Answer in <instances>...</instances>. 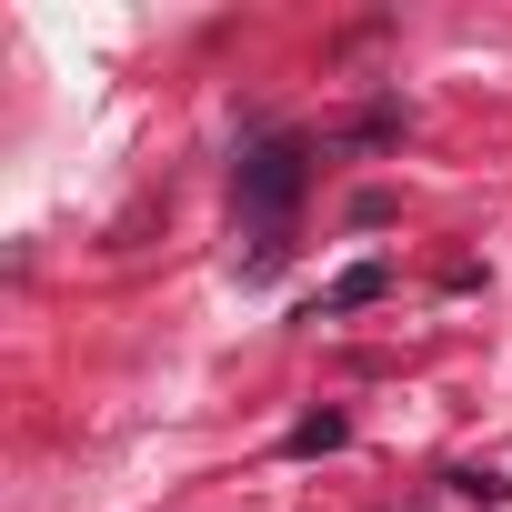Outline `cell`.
I'll return each mask as SVG.
<instances>
[{"label":"cell","instance_id":"obj_1","mask_svg":"<svg viewBox=\"0 0 512 512\" xmlns=\"http://www.w3.org/2000/svg\"><path fill=\"white\" fill-rule=\"evenodd\" d=\"M292 201H302V141H262V151H241V211H251V221L272 231Z\"/></svg>","mask_w":512,"mask_h":512},{"label":"cell","instance_id":"obj_2","mask_svg":"<svg viewBox=\"0 0 512 512\" xmlns=\"http://www.w3.org/2000/svg\"><path fill=\"white\" fill-rule=\"evenodd\" d=\"M382 282H392L382 262H352V272L332 282V302H322V312H362V302H382Z\"/></svg>","mask_w":512,"mask_h":512},{"label":"cell","instance_id":"obj_3","mask_svg":"<svg viewBox=\"0 0 512 512\" xmlns=\"http://www.w3.org/2000/svg\"><path fill=\"white\" fill-rule=\"evenodd\" d=\"M342 442V412H312V422H292V452H332Z\"/></svg>","mask_w":512,"mask_h":512}]
</instances>
